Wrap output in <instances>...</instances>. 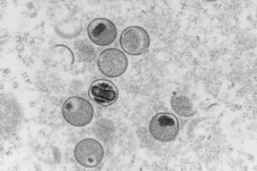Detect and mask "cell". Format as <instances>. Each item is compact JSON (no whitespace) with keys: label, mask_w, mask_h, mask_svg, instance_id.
I'll use <instances>...</instances> for the list:
<instances>
[{"label":"cell","mask_w":257,"mask_h":171,"mask_svg":"<svg viewBox=\"0 0 257 171\" xmlns=\"http://www.w3.org/2000/svg\"><path fill=\"white\" fill-rule=\"evenodd\" d=\"M64 120L74 127H84L90 123L94 116V108L87 99L70 97L62 106Z\"/></svg>","instance_id":"1"},{"label":"cell","mask_w":257,"mask_h":171,"mask_svg":"<svg viewBox=\"0 0 257 171\" xmlns=\"http://www.w3.org/2000/svg\"><path fill=\"white\" fill-rule=\"evenodd\" d=\"M149 132L153 138L160 142H171L179 133V122L173 114H156L149 123Z\"/></svg>","instance_id":"2"},{"label":"cell","mask_w":257,"mask_h":171,"mask_svg":"<svg viewBox=\"0 0 257 171\" xmlns=\"http://www.w3.org/2000/svg\"><path fill=\"white\" fill-rule=\"evenodd\" d=\"M97 65L102 75L109 78L122 76L128 68V59L125 54L116 48L103 51L98 58Z\"/></svg>","instance_id":"3"},{"label":"cell","mask_w":257,"mask_h":171,"mask_svg":"<svg viewBox=\"0 0 257 171\" xmlns=\"http://www.w3.org/2000/svg\"><path fill=\"white\" fill-rule=\"evenodd\" d=\"M119 42L122 49L128 55L140 56L149 50L150 38L144 28L132 26L123 30Z\"/></svg>","instance_id":"4"},{"label":"cell","mask_w":257,"mask_h":171,"mask_svg":"<svg viewBox=\"0 0 257 171\" xmlns=\"http://www.w3.org/2000/svg\"><path fill=\"white\" fill-rule=\"evenodd\" d=\"M76 162L85 168H94L104 157V148L96 139H83L77 143L74 150Z\"/></svg>","instance_id":"5"},{"label":"cell","mask_w":257,"mask_h":171,"mask_svg":"<svg viewBox=\"0 0 257 171\" xmlns=\"http://www.w3.org/2000/svg\"><path fill=\"white\" fill-rule=\"evenodd\" d=\"M115 24L105 18H96L88 26V35L90 41L99 47H107L117 38Z\"/></svg>","instance_id":"6"},{"label":"cell","mask_w":257,"mask_h":171,"mask_svg":"<svg viewBox=\"0 0 257 171\" xmlns=\"http://www.w3.org/2000/svg\"><path fill=\"white\" fill-rule=\"evenodd\" d=\"M89 99L97 105L107 107L116 103L118 98V89L113 82L107 80L94 81L88 89Z\"/></svg>","instance_id":"7"},{"label":"cell","mask_w":257,"mask_h":171,"mask_svg":"<svg viewBox=\"0 0 257 171\" xmlns=\"http://www.w3.org/2000/svg\"><path fill=\"white\" fill-rule=\"evenodd\" d=\"M171 105L176 113L184 117H190L196 113L191 99L181 93H175L172 97Z\"/></svg>","instance_id":"8"}]
</instances>
